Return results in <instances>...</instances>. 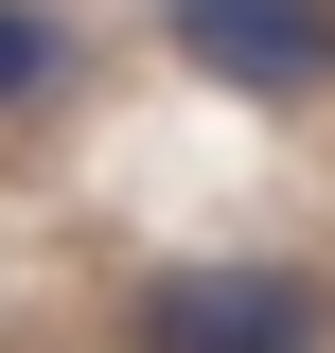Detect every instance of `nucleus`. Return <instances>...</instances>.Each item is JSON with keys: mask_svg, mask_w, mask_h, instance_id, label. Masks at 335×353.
Segmentation results:
<instances>
[{"mask_svg": "<svg viewBox=\"0 0 335 353\" xmlns=\"http://www.w3.org/2000/svg\"><path fill=\"white\" fill-rule=\"evenodd\" d=\"M36 88H53V18H36V0H0V106H36Z\"/></svg>", "mask_w": 335, "mask_h": 353, "instance_id": "nucleus-3", "label": "nucleus"}, {"mask_svg": "<svg viewBox=\"0 0 335 353\" xmlns=\"http://www.w3.org/2000/svg\"><path fill=\"white\" fill-rule=\"evenodd\" d=\"M176 53L212 88H318L335 71V0H176Z\"/></svg>", "mask_w": 335, "mask_h": 353, "instance_id": "nucleus-2", "label": "nucleus"}, {"mask_svg": "<svg viewBox=\"0 0 335 353\" xmlns=\"http://www.w3.org/2000/svg\"><path fill=\"white\" fill-rule=\"evenodd\" d=\"M141 353H318V283L300 265H159L124 301Z\"/></svg>", "mask_w": 335, "mask_h": 353, "instance_id": "nucleus-1", "label": "nucleus"}]
</instances>
